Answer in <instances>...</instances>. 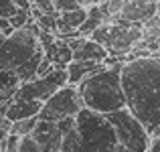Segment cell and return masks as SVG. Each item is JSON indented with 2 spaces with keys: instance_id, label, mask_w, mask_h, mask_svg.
Returning <instances> with one entry per match:
<instances>
[{
  "instance_id": "obj_1",
  "label": "cell",
  "mask_w": 160,
  "mask_h": 152,
  "mask_svg": "<svg viewBox=\"0 0 160 152\" xmlns=\"http://www.w3.org/2000/svg\"><path fill=\"white\" fill-rule=\"evenodd\" d=\"M126 108L144 124L152 138L160 136V61L140 57L122 65Z\"/></svg>"
},
{
  "instance_id": "obj_2",
  "label": "cell",
  "mask_w": 160,
  "mask_h": 152,
  "mask_svg": "<svg viewBox=\"0 0 160 152\" xmlns=\"http://www.w3.org/2000/svg\"><path fill=\"white\" fill-rule=\"evenodd\" d=\"M61 152H120V142L106 114L83 108L63 136Z\"/></svg>"
},
{
  "instance_id": "obj_3",
  "label": "cell",
  "mask_w": 160,
  "mask_h": 152,
  "mask_svg": "<svg viewBox=\"0 0 160 152\" xmlns=\"http://www.w3.org/2000/svg\"><path fill=\"white\" fill-rule=\"evenodd\" d=\"M122 65H106L103 69L95 71L93 75L85 77L77 85L81 101L85 108L99 114H112L126 108V94L122 85Z\"/></svg>"
},
{
  "instance_id": "obj_4",
  "label": "cell",
  "mask_w": 160,
  "mask_h": 152,
  "mask_svg": "<svg viewBox=\"0 0 160 152\" xmlns=\"http://www.w3.org/2000/svg\"><path fill=\"white\" fill-rule=\"evenodd\" d=\"M89 39L102 43L108 49L109 57H126L128 61V55L134 45L144 39V28L142 24H132L116 16L112 20H106Z\"/></svg>"
},
{
  "instance_id": "obj_5",
  "label": "cell",
  "mask_w": 160,
  "mask_h": 152,
  "mask_svg": "<svg viewBox=\"0 0 160 152\" xmlns=\"http://www.w3.org/2000/svg\"><path fill=\"white\" fill-rule=\"evenodd\" d=\"M106 116L118 136L120 152H148L152 136L128 108H122L118 112L106 114Z\"/></svg>"
},
{
  "instance_id": "obj_6",
  "label": "cell",
  "mask_w": 160,
  "mask_h": 152,
  "mask_svg": "<svg viewBox=\"0 0 160 152\" xmlns=\"http://www.w3.org/2000/svg\"><path fill=\"white\" fill-rule=\"evenodd\" d=\"M39 39L28 28H16L0 45V69H18L39 49Z\"/></svg>"
},
{
  "instance_id": "obj_7",
  "label": "cell",
  "mask_w": 160,
  "mask_h": 152,
  "mask_svg": "<svg viewBox=\"0 0 160 152\" xmlns=\"http://www.w3.org/2000/svg\"><path fill=\"white\" fill-rule=\"evenodd\" d=\"M85 108L81 101V95L77 91V85L67 83L59 91H55L49 99L43 101L39 120H49V122H59L65 118H75L81 109Z\"/></svg>"
},
{
  "instance_id": "obj_8",
  "label": "cell",
  "mask_w": 160,
  "mask_h": 152,
  "mask_svg": "<svg viewBox=\"0 0 160 152\" xmlns=\"http://www.w3.org/2000/svg\"><path fill=\"white\" fill-rule=\"evenodd\" d=\"M69 83V73L67 69H53L51 73L43 75V77H35L31 81H24L18 85L14 98L16 99H37L45 101L49 99L55 91L65 87Z\"/></svg>"
},
{
  "instance_id": "obj_9",
  "label": "cell",
  "mask_w": 160,
  "mask_h": 152,
  "mask_svg": "<svg viewBox=\"0 0 160 152\" xmlns=\"http://www.w3.org/2000/svg\"><path fill=\"white\" fill-rule=\"evenodd\" d=\"M156 14H158V0H128L122 8V12L118 14V18L144 27Z\"/></svg>"
},
{
  "instance_id": "obj_10",
  "label": "cell",
  "mask_w": 160,
  "mask_h": 152,
  "mask_svg": "<svg viewBox=\"0 0 160 152\" xmlns=\"http://www.w3.org/2000/svg\"><path fill=\"white\" fill-rule=\"evenodd\" d=\"M32 138L41 146L43 152H61L63 146V132L57 122L49 120H39L32 130Z\"/></svg>"
},
{
  "instance_id": "obj_11",
  "label": "cell",
  "mask_w": 160,
  "mask_h": 152,
  "mask_svg": "<svg viewBox=\"0 0 160 152\" xmlns=\"http://www.w3.org/2000/svg\"><path fill=\"white\" fill-rule=\"evenodd\" d=\"M41 108H43V101L37 99H12L6 108V118L10 122H18L24 120V118H35L41 114Z\"/></svg>"
},
{
  "instance_id": "obj_12",
  "label": "cell",
  "mask_w": 160,
  "mask_h": 152,
  "mask_svg": "<svg viewBox=\"0 0 160 152\" xmlns=\"http://www.w3.org/2000/svg\"><path fill=\"white\" fill-rule=\"evenodd\" d=\"M45 57L51 59L55 69H67L71 61H73V49L69 47V43L63 39H55L47 49H45Z\"/></svg>"
},
{
  "instance_id": "obj_13",
  "label": "cell",
  "mask_w": 160,
  "mask_h": 152,
  "mask_svg": "<svg viewBox=\"0 0 160 152\" xmlns=\"http://www.w3.org/2000/svg\"><path fill=\"white\" fill-rule=\"evenodd\" d=\"M106 63L103 61H71L67 65V73H69V83L71 85H79L85 77L93 75L95 71L103 69Z\"/></svg>"
},
{
  "instance_id": "obj_14",
  "label": "cell",
  "mask_w": 160,
  "mask_h": 152,
  "mask_svg": "<svg viewBox=\"0 0 160 152\" xmlns=\"http://www.w3.org/2000/svg\"><path fill=\"white\" fill-rule=\"evenodd\" d=\"M85 18H87V8H83V6L75 8V10H69V12H61L59 20H57V37L79 31V27L83 24Z\"/></svg>"
},
{
  "instance_id": "obj_15",
  "label": "cell",
  "mask_w": 160,
  "mask_h": 152,
  "mask_svg": "<svg viewBox=\"0 0 160 152\" xmlns=\"http://www.w3.org/2000/svg\"><path fill=\"white\" fill-rule=\"evenodd\" d=\"M109 57L108 49L102 43L87 37L77 51H73V61H106Z\"/></svg>"
},
{
  "instance_id": "obj_16",
  "label": "cell",
  "mask_w": 160,
  "mask_h": 152,
  "mask_svg": "<svg viewBox=\"0 0 160 152\" xmlns=\"http://www.w3.org/2000/svg\"><path fill=\"white\" fill-rule=\"evenodd\" d=\"M106 23V16H103L102 8H99V4H93V6L87 8V18L83 20V24L79 27V35L81 37H91L95 31H98L102 24Z\"/></svg>"
},
{
  "instance_id": "obj_17",
  "label": "cell",
  "mask_w": 160,
  "mask_h": 152,
  "mask_svg": "<svg viewBox=\"0 0 160 152\" xmlns=\"http://www.w3.org/2000/svg\"><path fill=\"white\" fill-rule=\"evenodd\" d=\"M43 57H45V49L39 47L31 59H27V61L16 69V73H18V77H20V81H22V83L24 81H31V79L37 77V69H39V63H41V59H43Z\"/></svg>"
},
{
  "instance_id": "obj_18",
  "label": "cell",
  "mask_w": 160,
  "mask_h": 152,
  "mask_svg": "<svg viewBox=\"0 0 160 152\" xmlns=\"http://www.w3.org/2000/svg\"><path fill=\"white\" fill-rule=\"evenodd\" d=\"M20 83L22 81L14 69H0V91H16Z\"/></svg>"
},
{
  "instance_id": "obj_19",
  "label": "cell",
  "mask_w": 160,
  "mask_h": 152,
  "mask_svg": "<svg viewBox=\"0 0 160 152\" xmlns=\"http://www.w3.org/2000/svg\"><path fill=\"white\" fill-rule=\"evenodd\" d=\"M37 122H39V116H35V118H24V120H18V122H12L10 134H16V136H28V134H32Z\"/></svg>"
},
{
  "instance_id": "obj_20",
  "label": "cell",
  "mask_w": 160,
  "mask_h": 152,
  "mask_svg": "<svg viewBox=\"0 0 160 152\" xmlns=\"http://www.w3.org/2000/svg\"><path fill=\"white\" fill-rule=\"evenodd\" d=\"M37 24H39L41 31L45 33H53V35H57V20H59V12H53V14H47V12H41L39 16H37Z\"/></svg>"
},
{
  "instance_id": "obj_21",
  "label": "cell",
  "mask_w": 160,
  "mask_h": 152,
  "mask_svg": "<svg viewBox=\"0 0 160 152\" xmlns=\"http://www.w3.org/2000/svg\"><path fill=\"white\" fill-rule=\"evenodd\" d=\"M18 152H43V150H41L39 144H37V140L32 138V134H28V136H20Z\"/></svg>"
},
{
  "instance_id": "obj_22",
  "label": "cell",
  "mask_w": 160,
  "mask_h": 152,
  "mask_svg": "<svg viewBox=\"0 0 160 152\" xmlns=\"http://www.w3.org/2000/svg\"><path fill=\"white\" fill-rule=\"evenodd\" d=\"M20 8L16 6L14 0H0V16L2 18H12Z\"/></svg>"
},
{
  "instance_id": "obj_23",
  "label": "cell",
  "mask_w": 160,
  "mask_h": 152,
  "mask_svg": "<svg viewBox=\"0 0 160 152\" xmlns=\"http://www.w3.org/2000/svg\"><path fill=\"white\" fill-rule=\"evenodd\" d=\"M31 18H32V16H31V10H18L14 16H12V18H8V20H10V24L14 28H24Z\"/></svg>"
},
{
  "instance_id": "obj_24",
  "label": "cell",
  "mask_w": 160,
  "mask_h": 152,
  "mask_svg": "<svg viewBox=\"0 0 160 152\" xmlns=\"http://www.w3.org/2000/svg\"><path fill=\"white\" fill-rule=\"evenodd\" d=\"M81 4L77 2V0H55V10L61 14V12H69V10H75V8H79Z\"/></svg>"
},
{
  "instance_id": "obj_25",
  "label": "cell",
  "mask_w": 160,
  "mask_h": 152,
  "mask_svg": "<svg viewBox=\"0 0 160 152\" xmlns=\"http://www.w3.org/2000/svg\"><path fill=\"white\" fill-rule=\"evenodd\" d=\"M32 6L39 8L41 12H47V14H53L55 10V0H32Z\"/></svg>"
},
{
  "instance_id": "obj_26",
  "label": "cell",
  "mask_w": 160,
  "mask_h": 152,
  "mask_svg": "<svg viewBox=\"0 0 160 152\" xmlns=\"http://www.w3.org/2000/svg\"><path fill=\"white\" fill-rule=\"evenodd\" d=\"M53 69H55V65L51 63V59L43 57V59H41V63H39V69H37V77H43V75L51 73Z\"/></svg>"
},
{
  "instance_id": "obj_27",
  "label": "cell",
  "mask_w": 160,
  "mask_h": 152,
  "mask_svg": "<svg viewBox=\"0 0 160 152\" xmlns=\"http://www.w3.org/2000/svg\"><path fill=\"white\" fill-rule=\"evenodd\" d=\"M14 2L20 10H31L32 8V0H14Z\"/></svg>"
},
{
  "instance_id": "obj_28",
  "label": "cell",
  "mask_w": 160,
  "mask_h": 152,
  "mask_svg": "<svg viewBox=\"0 0 160 152\" xmlns=\"http://www.w3.org/2000/svg\"><path fill=\"white\" fill-rule=\"evenodd\" d=\"M148 152H160V136H156V138H152V140H150Z\"/></svg>"
},
{
  "instance_id": "obj_29",
  "label": "cell",
  "mask_w": 160,
  "mask_h": 152,
  "mask_svg": "<svg viewBox=\"0 0 160 152\" xmlns=\"http://www.w3.org/2000/svg\"><path fill=\"white\" fill-rule=\"evenodd\" d=\"M79 4H81L83 8H89V6H93V4H99V0H77Z\"/></svg>"
},
{
  "instance_id": "obj_30",
  "label": "cell",
  "mask_w": 160,
  "mask_h": 152,
  "mask_svg": "<svg viewBox=\"0 0 160 152\" xmlns=\"http://www.w3.org/2000/svg\"><path fill=\"white\" fill-rule=\"evenodd\" d=\"M99 2H103V0H99Z\"/></svg>"
}]
</instances>
